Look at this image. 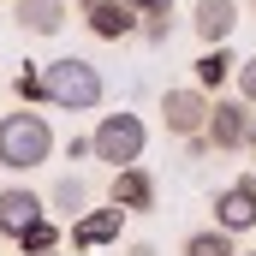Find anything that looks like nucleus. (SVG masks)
Here are the masks:
<instances>
[{
    "label": "nucleus",
    "instance_id": "4",
    "mask_svg": "<svg viewBox=\"0 0 256 256\" xmlns=\"http://www.w3.org/2000/svg\"><path fill=\"white\" fill-rule=\"evenodd\" d=\"M250 126H256L250 102H238V96H208V120H202V143H208V149H220V155L244 149Z\"/></svg>",
    "mask_w": 256,
    "mask_h": 256
},
{
    "label": "nucleus",
    "instance_id": "24",
    "mask_svg": "<svg viewBox=\"0 0 256 256\" xmlns=\"http://www.w3.org/2000/svg\"><path fill=\"white\" fill-rule=\"evenodd\" d=\"M232 256H256V250H232Z\"/></svg>",
    "mask_w": 256,
    "mask_h": 256
},
{
    "label": "nucleus",
    "instance_id": "18",
    "mask_svg": "<svg viewBox=\"0 0 256 256\" xmlns=\"http://www.w3.org/2000/svg\"><path fill=\"white\" fill-rule=\"evenodd\" d=\"M12 90H18V108H30V102H42V66H24V72L12 78Z\"/></svg>",
    "mask_w": 256,
    "mask_h": 256
},
{
    "label": "nucleus",
    "instance_id": "8",
    "mask_svg": "<svg viewBox=\"0 0 256 256\" xmlns=\"http://www.w3.org/2000/svg\"><path fill=\"white\" fill-rule=\"evenodd\" d=\"M120 232H126V208H84V214H72V250H102V244H120Z\"/></svg>",
    "mask_w": 256,
    "mask_h": 256
},
{
    "label": "nucleus",
    "instance_id": "5",
    "mask_svg": "<svg viewBox=\"0 0 256 256\" xmlns=\"http://www.w3.org/2000/svg\"><path fill=\"white\" fill-rule=\"evenodd\" d=\"M202 120H208V90L179 84V90H167V96H161V126L173 131V137H196Z\"/></svg>",
    "mask_w": 256,
    "mask_h": 256
},
{
    "label": "nucleus",
    "instance_id": "3",
    "mask_svg": "<svg viewBox=\"0 0 256 256\" xmlns=\"http://www.w3.org/2000/svg\"><path fill=\"white\" fill-rule=\"evenodd\" d=\"M143 149H149V126H143L137 114H102V126L90 131V155L108 161V167L143 161Z\"/></svg>",
    "mask_w": 256,
    "mask_h": 256
},
{
    "label": "nucleus",
    "instance_id": "15",
    "mask_svg": "<svg viewBox=\"0 0 256 256\" xmlns=\"http://www.w3.org/2000/svg\"><path fill=\"white\" fill-rule=\"evenodd\" d=\"M12 244H18V256H24V250H60V220H54V214H36Z\"/></svg>",
    "mask_w": 256,
    "mask_h": 256
},
{
    "label": "nucleus",
    "instance_id": "17",
    "mask_svg": "<svg viewBox=\"0 0 256 256\" xmlns=\"http://www.w3.org/2000/svg\"><path fill=\"white\" fill-rule=\"evenodd\" d=\"M137 36H143L149 48H161V42L173 36V12H149V18H137Z\"/></svg>",
    "mask_w": 256,
    "mask_h": 256
},
{
    "label": "nucleus",
    "instance_id": "25",
    "mask_svg": "<svg viewBox=\"0 0 256 256\" xmlns=\"http://www.w3.org/2000/svg\"><path fill=\"white\" fill-rule=\"evenodd\" d=\"M250 12H256V0H250Z\"/></svg>",
    "mask_w": 256,
    "mask_h": 256
},
{
    "label": "nucleus",
    "instance_id": "1",
    "mask_svg": "<svg viewBox=\"0 0 256 256\" xmlns=\"http://www.w3.org/2000/svg\"><path fill=\"white\" fill-rule=\"evenodd\" d=\"M102 96H108L102 66L78 60V54H60V60L42 66V102H48V108H60V114H90V108H102Z\"/></svg>",
    "mask_w": 256,
    "mask_h": 256
},
{
    "label": "nucleus",
    "instance_id": "7",
    "mask_svg": "<svg viewBox=\"0 0 256 256\" xmlns=\"http://www.w3.org/2000/svg\"><path fill=\"white\" fill-rule=\"evenodd\" d=\"M155 173L143 167V161H131V167H114V185H108V202L114 208H126V214H149L155 208Z\"/></svg>",
    "mask_w": 256,
    "mask_h": 256
},
{
    "label": "nucleus",
    "instance_id": "14",
    "mask_svg": "<svg viewBox=\"0 0 256 256\" xmlns=\"http://www.w3.org/2000/svg\"><path fill=\"white\" fill-rule=\"evenodd\" d=\"M42 202H48V214H66V220H72V214H84V208H90V185H84L78 173H66Z\"/></svg>",
    "mask_w": 256,
    "mask_h": 256
},
{
    "label": "nucleus",
    "instance_id": "23",
    "mask_svg": "<svg viewBox=\"0 0 256 256\" xmlns=\"http://www.w3.org/2000/svg\"><path fill=\"white\" fill-rule=\"evenodd\" d=\"M24 256H60V250H24Z\"/></svg>",
    "mask_w": 256,
    "mask_h": 256
},
{
    "label": "nucleus",
    "instance_id": "11",
    "mask_svg": "<svg viewBox=\"0 0 256 256\" xmlns=\"http://www.w3.org/2000/svg\"><path fill=\"white\" fill-rule=\"evenodd\" d=\"M66 18H72L66 0H12V24H18L24 36H60Z\"/></svg>",
    "mask_w": 256,
    "mask_h": 256
},
{
    "label": "nucleus",
    "instance_id": "13",
    "mask_svg": "<svg viewBox=\"0 0 256 256\" xmlns=\"http://www.w3.org/2000/svg\"><path fill=\"white\" fill-rule=\"evenodd\" d=\"M232 48H226V42H214V48H202V54H196V90H208V96H214V90H220V84H226V78H232Z\"/></svg>",
    "mask_w": 256,
    "mask_h": 256
},
{
    "label": "nucleus",
    "instance_id": "20",
    "mask_svg": "<svg viewBox=\"0 0 256 256\" xmlns=\"http://www.w3.org/2000/svg\"><path fill=\"white\" fill-rule=\"evenodd\" d=\"M137 18H149V12H173V0H126Z\"/></svg>",
    "mask_w": 256,
    "mask_h": 256
},
{
    "label": "nucleus",
    "instance_id": "12",
    "mask_svg": "<svg viewBox=\"0 0 256 256\" xmlns=\"http://www.w3.org/2000/svg\"><path fill=\"white\" fill-rule=\"evenodd\" d=\"M36 214H48V202L30 191V185H6L0 191V238H18Z\"/></svg>",
    "mask_w": 256,
    "mask_h": 256
},
{
    "label": "nucleus",
    "instance_id": "21",
    "mask_svg": "<svg viewBox=\"0 0 256 256\" xmlns=\"http://www.w3.org/2000/svg\"><path fill=\"white\" fill-rule=\"evenodd\" d=\"M126 256H161V250H155L149 238H131V244H126Z\"/></svg>",
    "mask_w": 256,
    "mask_h": 256
},
{
    "label": "nucleus",
    "instance_id": "22",
    "mask_svg": "<svg viewBox=\"0 0 256 256\" xmlns=\"http://www.w3.org/2000/svg\"><path fill=\"white\" fill-rule=\"evenodd\" d=\"M244 149H250V161H256V126H250V137H244Z\"/></svg>",
    "mask_w": 256,
    "mask_h": 256
},
{
    "label": "nucleus",
    "instance_id": "19",
    "mask_svg": "<svg viewBox=\"0 0 256 256\" xmlns=\"http://www.w3.org/2000/svg\"><path fill=\"white\" fill-rule=\"evenodd\" d=\"M232 78H238V102H250V108H256V54L232 66Z\"/></svg>",
    "mask_w": 256,
    "mask_h": 256
},
{
    "label": "nucleus",
    "instance_id": "9",
    "mask_svg": "<svg viewBox=\"0 0 256 256\" xmlns=\"http://www.w3.org/2000/svg\"><path fill=\"white\" fill-rule=\"evenodd\" d=\"M84 24H90V36H102V42L137 36V12H131L126 0H84Z\"/></svg>",
    "mask_w": 256,
    "mask_h": 256
},
{
    "label": "nucleus",
    "instance_id": "6",
    "mask_svg": "<svg viewBox=\"0 0 256 256\" xmlns=\"http://www.w3.org/2000/svg\"><path fill=\"white\" fill-rule=\"evenodd\" d=\"M214 226H220V232H232V238L256 226V173L232 179L226 191H214Z\"/></svg>",
    "mask_w": 256,
    "mask_h": 256
},
{
    "label": "nucleus",
    "instance_id": "2",
    "mask_svg": "<svg viewBox=\"0 0 256 256\" xmlns=\"http://www.w3.org/2000/svg\"><path fill=\"white\" fill-rule=\"evenodd\" d=\"M54 161V131L42 114L18 108V114H0V167L6 173H30V167H48Z\"/></svg>",
    "mask_w": 256,
    "mask_h": 256
},
{
    "label": "nucleus",
    "instance_id": "16",
    "mask_svg": "<svg viewBox=\"0 0 256 256\" xmlns=\"http://www.w3.org/2000/svg\"><path fill=\"white\" fill-rule=\"evenodd\" d=\"M238 244H232V232H220V226H202V232H191L185 238V256H232Z\"/></svg>",
    "mask_w": 256,
    "mask_h": 256
},
{
    "label": "nucleus",
    "instance_id": "10",
    "mask_svg": "<svg viewBox=\"0 0 256 256\" xmlns=\"http://www.w3.org/2000/svg\"><path fill=\"white\" fill-rule=\"evenodd\" d=\"M191 30H196V42H202V48L232 42V30H238V0H196Z\"/></svg>",
    "mask_w": 256,
    "mask_h": 256
}]
</instances>
